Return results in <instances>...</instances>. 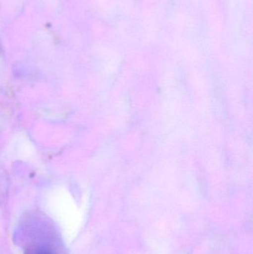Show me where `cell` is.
<instances>
[{
    "label": "cell",
    "mask_w": 253,
    "mask_h": 254,
    "mask_svg": "<svg viewBox=\"0 0 253 254\" xmlns=\"http://www.w3.org/2000/svg\"><path fill=\"white\" fill-rule=\"evenodd\" d=\"M26 254H53L48 248L38 246L31 249Z\"/></svg>",
    "instance_id": "cell-1"
},
{
    "label": "cell",
    "mask_w": 253,
    "mask_h": 254,
    "mask_svg": "<svg viewBox=\"0 0 253 254\" xmlns=\"http://www.w3.org/2000/svg\"><path fill=\"white\" fill-rule=\"evenodd\" d=\"M0 51H1V43H0Z\"/></svg>",
    "instance_id": "cell-2"
}]
</instances>
